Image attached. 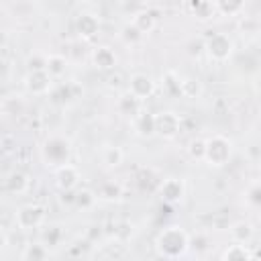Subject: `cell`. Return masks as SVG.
<instances>
[{"label": "cell", "instance_id": "4dcf8cb0", "mask_svg": "<svg viewBox=\"0 0 261 261\" xmlns=\"http://www.w3.org/2000/svg\"><path fill=\"white\" fill-rule=\"evenodd\" d=\"M188 155L194 161H204V157H206V139H192L188 143Z\"/></svg>", "mask_w": 261, "mask_h": 261}, {"label": "cell", "instance_id": "e575fe53", "mask_svg": "<svg viewBox=\"0 0 261 261\" xmlns=\"http://www.w3.org/2000/svg\"><path fill=\"white\" fill-rule=\"evenodd\" d=\"M259 175H261V165H259Z\"/></svg>", "mask_w": 261, "mask_h": 261}, {"label": "cell", "instance_id": "5bb4252c", "mask_svg": "<svg viewBox=\"0 0 261 261\" xmlns=\"http://www.w3.org/2000/svg\"><path fill=\"white\" fill-rule=\"evenodd\" d=\"M29 188H31V177H29L24 171H20V169L10 171V173L6 175V179H4V190H6L8 194H12V196L27 194Z\"/></svg>", "mask_w": 261, "mask_h": 261}, {"label": "cell", "instance_id": "8992f818", "mask_svg": "<svg viewBox=\"0 0 261 261\" xmlns=\"http://www.w3.org/2000/svg\"><path fill=\"white\" fill-rule=\"evenodd\" d=\"M181 130V116L173 110H161V112H155V135L165 139V141H171L179 135Z\"/></svg>", "mask_w": 261, "mask_h": 261}, {"label": "cell", "instance_id": "7402d4cb", "mask_svg": "<svg viewBox=\"0 0 261 261\" xmlns=\"http://www.w3.org/2000/svg\"><path fill=\"white\" fill-rule=\"evenodd\" d=\"M247 0H214V8L222 16H241Z\"/></svg>", "mask_w": 261, "mask_h": 261}, {"label": "cell", "instance_id": "ffe728a7", "mask_svg": "<svg viewBox=\"0 0 261 261\" xmlns=\"http://www.w3.org/2000/svg\"><path fill=\"white\" fill-rule=\"evenodd\" d=\"M143 35H149V33H153L155 31V27H157V16L151 12V10H139V12H135L133 14V20H130Z\"/></svg>", "mask_w": 261, "mask_h": 261}, {"label": "cell", "instance_id": "44dd1931", "mask_svg": "<svg viewBox=\"0 0 261 261\" xmlns=\"http://www.w3.org/2000/svg\"><path fill=\"white\" fill-rule=\"evenodd\" d=\"M190 10H192L194 18L196 20H202V22L210 20L214 16V12H216L214 0H192L190 2Z\"/></svg>", "mask_w": 261, "mask_h": 261}, {"label": "cell", "instance_id": "ac0fdd59", "mask_svg": "<svg viewBox=\"0 0 261 261\" xmlns=\"http://www.w3.org/2000/svg\"><path fill=\"white\" fill-rule=\"evenodd\" d=\"M49 255H51V251L45 243H29L22 247L18 257H20V261H45V259H49Z\"/></svg>", "mask_w": 261, "mask_h": 261}, {"label": "cell", "instance_id": "2e32d148", "mask_svg": "<svg viewBox=\"0 0 261 261\" xmlns=\"http://www.w3.org/2000/svg\"><path fill=\"white\" fill-rule=\"evenodd\" d=\"M228 237L232 243H243V245H249L255 237V228L249 220H234L230 226H228Z\"/></svg>", "mask_w": 261, "mask_h": 261}, {"label": "cell", "instance_id": "d6986e66", "mask_svg": "<svg viewBox=\"0 0 261 261\" xmlns=\"http://www.w3.org/2000/svg\"><path fill=\"white\" fill-rule=\"evenodd\" d=\"M222 261H249L253 259V251L249 249V245H243V243H232L228 245L222 255H220Z\"/></svg>", "mask_w": 261, "mask_h": 261}, {"label": "cell", "instance_id": "7c38bea8", "mask_svg": "<svg viewBox=\"0 0 261 261\" xmlns=\"http://www.w3.org/2000/svg\"><path fill=\"white\" fill-rule=\"evenodd\" d=\"M92 65L100 71H110L116 67V53L108 45H98L92 51Z\"/></svg>", "mask_w": 261, "mask_h": 261}, {"label": "cell", "instance_id": "1f68e13d", "mask_svg": "<svg viewBox=\"0 0 261 261\" xmlns=\"http://www.w3.org/2000/svg\"><path fill=\"white\" fill-rule=\"evenodd\" d=\"M61 237H63V232L59 230V226H49L45 230V245L47 247H57L61 243Z\"/></svg>", "mask_w": 261, "mask_h": 261}, {"label": "cell", "instance_id": "d6a6232c", "mask_svg": "<svg viewBox=\"0 0 261 261\" xmlns=\"http://www.w3.org/2000/svg\"><path fill=\"white\" fill-rule=\"evenodd\" d=\"M247 200H249L251 204H261V184H255V186L249 188Z\"/></svg>", "mask_w": 261, "mask_h": 261}, {"label": "cell", "instance_id": "f1b7e54d", "mask_svg": "<svg viewBox=\"0 0 261 261\" xmlns=\"http://www.w3.org/2000/svg\"><path fill=\"white\" fill-rule=\"evenodd\" d=\"M47 63H49V53H41V51H35V53H29L27 55V69L29 71H41V69H47Z\"/></svg>", "mask_w": 261, "mask_h": 261}, {"label": "cell", "instance_id": "603a6c76", "mask_svg": "<svg viewBox=\"0 0 261 261\" xmlns=\"http://www.w3.org/2000/svg\"><path fill=\"white\" fill-rule=\"evenodd\" d=\"M100 157H102V163H104L106 167L114 169V167L122 165V161H124V151H122L118 145H106V147L102 149Z\"/></svg>", "mask_w": 261, "mask_h": 261}, {"label": "cell", "instance_id": "484cf974", "mask_svg": "<svg viewBox=\"0 0 261 261\" xmlns=\"http://www.w3.org/2000/svg\"><path fill=\"white\" fill-rule=\"evenodd\" d=\"M47 71L55 80H59L61 75H65V71H67V59H65V55H61V53H49Z\"/></svg>", "mask_w": 261, "mask_h": 261}, {"label": "cell", "instance_id": "ba28073f", "mask_svg": "<svg viewBox=\"0 0 261 261\" xmlns=\"http://www.w3.org/2000/svg\"><path fill=\"white\" fill-rule=\"evenodd\" d=\"M53 82H55V77H53L47 69L29 71V73L24 75V88H27V92L33 94V96H47V94H51Z\"/></svg>", "mask_w": 261, "mask_h": 261}, {"label": "cell", "instance_id": "5b68a950", "mask_svg": "<svg viewBox=\"0 0 261 261\" xmlns=\"http://www.w3.org/2000/svg\"><path fill=\"white\" fill-rule=\"evenodd\" d=\"M204 51H206V55L212 61L222 63V61H228L232 57V53H234V41L226 33H214V35H210L206 39Z\"/></svg>", "mask_w": 261, "mask_h": 261}, {"label": "cell", "instance_id": "3957f363", "mask_svg": "<svg viewBox=\"0 0 261 261\" xmlns=\"http://www.w3.org/2000/svg\"><path fill=\"white\" fill-rule=\"evenodd\" d=\"M232 157V141L224 135H212L206 139V157L204 163L210 167H224Z\"/></svg>", "mask_w": 261, "mask_h": 261}, {"label": "cell", "instance_id": "52a82bcc", "mask_svg": "<svg viewBox=\"0 0 261 261\" xmlns=\"http://www.w3.org/2000/svg\"><path fill=\"white\" fill-rule=\"evenodd\" d=\"M53 181H55V188H57L59 192L69 194V192H73V190L80 186V181H82V173H80V169H77L73 163L67 161V163L55 167Z\"/></svg>", "mask_w": 261, "mask_h": 261}, {"label": "cell", "instance_id": "277c9868", "mask_svg": "<svg viewBox=\"0 0 261 261\" xmlns=\"http://www.w3.org/2000/svg\"><path fill=\"white\" fill-rule=\"evenodd\" d=\"M45 222H47V208L43 204H37V202L20 206L14 214V226L22 232L41 228Z\"/></svg>", "mask_w": 261, "mask_h": 261}, {"label": "cell", "instance_id": "836d02e7", "mask_svg": "<svg viewBox=\"0 0 261 261\" xmlns=\"http://www.w3.org/2000/svg\"><path fill=\"white\" fill-rule=\"evenodd\" d=\"M255 88L261 92V73H257V77H255Z\"/></svg>", "mask_w": 261, "mask_h": 261}, {"label": "cell", "instance_id": "7a4b0ae2", "mask_svg": "<svg viewBox=\"0 0 261 261\" xmlns=\"http://www.w3.org/2000/svg\"><path fill=\"white\" fill-rule=\"evenodd\" d=\"M41 157L47 167H59L69 161L71 157V143L63 135H49L41 145Z\"/></svg>", "mask_w": 261, "mask_h": 261}, {"label": "cell", "instance_id": "cb8c5ba5", "mask_svg": "<svg viewBox=\"0 0 261 261\" xmlns=\"http://www.w3.org/2000/svg\"><path fill=\"white\" fill-rule=\"evenodd\" d=\"M239 31L243 37H249V39H257L261 35V20L255 18V16H243L241 14V20H239Z\"/></svg>", "mask_w": 261, "mask_h": 261}, {"label": "cell", "instance_id": "f546056e", "mask_svg": "<svg viewBox=\"0 0 261 261\" xmlns=\"http://www.w3.org/2000/svg\"><path fill=\"white\" fill-rule=\"evenodd\" d=\"M143 37H145V35H143V33H141L133 22L124 24V27H122V31H120V39H122L126 45H130V47H133V45H137V43H141V41H143Z\"/></svg>", "mask_w": 261, "mask_h": 261}, {"label": "cell", "instance_id": "4316f807", "mask_svg": "<svg viewBox=\"0 0 261 261\" xmlns=\"http://www.w3.org/2000/svg\"><path fill=\"white\" fill-rule=\"evenodd\" d=\"M161 88L169 96H181V77L175 71H165L161 77Z\"/></svg>", "mask_w": 261, "mask_h": 261}, {"label": "cell", "instance_id": "8fae6325", "mask_svg": "<svg viewBox=\"0 0 261 261\" xmlns=\"http://www.w3.org/2000/svg\"><path fill=\"white\" fill-rule=\"evenodd\" d=\"M100 27H102V22H100L98 14H94V12H82V14H77V18H75V31H77V35H80L82 39H86V41L94 39V37L100 33Z\"/></svg>", "mask_w": 261, "mask_h": 261}, {"label": "cell", "instance_id": "4fadbf2b", "mask_svg": "<svg viewBox=\"0 0 261 261\" xmlns=\"http://www.w3.org/2000/svg\"><path fill=\"white\" fill-rule=\"evenodd\" d=\"M141 110H143V100H139V98H137L135 94H130L128 90L116 98V112H118L120 116H126V118L133 120Z\"/></svg>", "mask_w": 261, "mask_h": 261}, {"label": "cell", "instance_id": "d4e9b609", "mask_svg": "<svg viewBox=\"0 0 261 261\" xmlns=\"http://www.w3.org/2000/svg\"><path fill=\"white\" fill-rule=\"evenodd\" d=\"M98 202V194L92 192L90 188H82L77 190V194L73 196V204L80 208V210H92Z\"/></svg>", "mask_w": 261, "mask_h": 261}, {"label": "cell", "instance_id": "9c48e42d", "mask_svg": "<svg viewBox=\"0 0 261 261\" xmlns=\"http://www.w3.org/2000/svg\"><path fill=\"white\" fill-rule=\"evenodd\" d=\"M157 194L165 204H171V206L181 204L186 198V181L181 177H167L159 184Z\"/></svg>", "mask_w": 261, "mask_h": 261}, {"label": "cell", "instance_id": "83f0119b", "mask_svg": "<svg viewBox=\"0 0 261 261\" xmlns=\"http://www.w3.org/2000/svg\"><path fill=\"white\" fill-rule=\"evenodd\" d=\"M204 92V86L198 77H181V96L184 98H200Z\"/></svg>", "mask_w": 261, "mask_h": 261}, {"label": "cell", "instance_id": "d590c367", "mask_svg": "<svg viewBox=\"0 0 261 261\" xmlns=\"http://www.w3.org/2000/svg\"><path fill=\"white\" fill-rule=\"evenodd\" d=\"M120 2H124V0H120Z\"/></svg>", "mask_w": 261, "mask_h": 261}, {"label": "cell", "instance_id": "6da1fadb", "mask_svg": "<svg viewBox=\"0 0 261 261\" xmlns=\"http://www.w3.org/2000/svg\"><path fill=\"white\" fill-rule=\"evenodd\" d=\"M155 251L163 259H179L190 251V234L179 224L161 228L155 237Z\"/></svg>", "mask_w": 261, "mask_h": 261}, {"label": "cell", "instance_id": "e0dca14e", "mask_svg": "<svg viewBox=\"0 0 261 261\" xmlns=\"http://www.w3.org/2000/svg\"><path fill=\"white\" fill-rule=\"evenodd\" d=\"M98 194V200L100 202H106V204H112V202H118L120 196H122V186L114 179H106L100 184V188L96 190Z\"/></svg>", "mask_w": 261, "mask_h": 261}, {"label": "cell", "instance_id": "9a60e30c", "mask_svg": "<svg viewBox=\"0 0 261 261\" xmlns=\"http://www.w3.org/2000/svg\"><path fill=\"white\" fill-rule=\"evenodd\" d=\"M130 122H133V128H135V133H137L139 137L149 139V137L155 135V114H153V112L141 110Z\"/></svg>", "mask_w": 261, "mask_h": 261}, {"label": "cell", "instance_id": "30bf717a", "mask_svg": "<svg viewBox=\"0 0 261 261\" xmlns=\"http://www.w3.org/2000/svg\"><path fill=\"white\" fill-rule=\"evenodd\" d=\"M128 92L139 100H147L157 92V82L149 73H133L128 77Z\"/></svg>", "mask_w": 261, "mask_h": 261}]
</instances>
